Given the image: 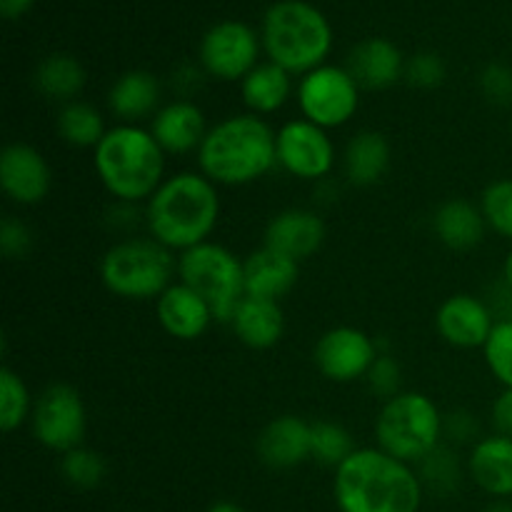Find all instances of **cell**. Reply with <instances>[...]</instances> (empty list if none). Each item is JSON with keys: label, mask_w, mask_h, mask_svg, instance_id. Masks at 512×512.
Listing matches in <instances>:
<instances>
[{"label": "cell", "mask_w": 512, "mask_h": 512, "mask_svg": "<svg viewBox=\"0 0 512 512\" xmlns=\"http://www.w3.org/2000/svg\"><path fill=\"white\" fill-rule=\"evenodd\" d=\"M333 493L340 512H418L423 503L415 470L380 448H355L335 468Z\"/></svg>", "instance_id": "obj_1"}, {"label": "cell", "mask_w": 512, "mask_h": 512, "mask_svg": "<svg viewBox=\"0 0 512 512\" xmlns=\"http://www.w3.org/2000/svg\"><path fill=\"white\" fill-rule=\"evenodd\" d=\"M220 198L213 180L200 173H178L165 178L148 200L145 220L150 238L168 250H190L208 243L218 225Z\"/></svg>", "instance_id": "obj_2"}, {"label": "cell", "mask_w": 512, "mask_h": 512, "mask_svg": "<svg viewBox=\"0 0 512 512\" xmlns=\"http://www.w3.org/2000/svg\"><path fill=\"white\" fill-rule=\"evenodd\" d=\"M198 165L215 185H248L278 165L275 133L260 115H230L208 130Z\"/></svg>", "instance_id": "obj_3"}, {"label": "cell", "mask_w": 512, "mask_h": 512, "mask_svg": "<svg viewBox=\"0 0 512 512\" xmlns=\"http://www.w3.org/2000/svg\"><path fill=\"white\" fill-rule=\"evenodd\" d=\"M93 163L100 183L120 203L150 200L163 185L165 150L140 125L123 123L110 128L95 148Z\"/></svg>", "instance_id": "obj_4"}, {"label": "cell", "mask_w": 512, "mask_h": 512, "mask_svg": "<svg viewBox=\"0 0 512 512\" xmlns=\"http://www.w3.org/2000/svg\"><path fill=\"white\" fill-rule=\"evenodd\" d=\"M263 45L270 63L288 73L320 68L333 45V33L318 8L303 0H280L265 13Z\"/></svg>", "instance_id": "obj_5"}, {"label": "cell", "mask_w": 512, "mask_h": 512, "mask_svg": "<svg viewBox=\"0 0 512 512\" xmlns=\"http://www.w3.org/2000/svg\"><path fill=\"white\" fill-rule=\"evenodd\" d=\"M443 415L423 393H400L385 400L375 420L378 448L403 463H423L443 438Z\"/></svg>", "instance_id": "obj_6"}, {"label": "cell", "mask_w": 512, "mask_h": 512, "mask_svg": "<svg viewBox=\"0 0 512 512\" xmlns=\"http://www.w3.org/2000/svg\"><path fill=\"white\" fill-rule=\"evenodd\" d=\"M175 270L173 253L153 238L120 240L100 260L103 285L125 300L160 298L170 288Z\"/></svg>", "instance_id": "obj_7"}, {"label": "cell", "mask_w": 512, "mask_h": 512, "mask_svg": "<svg viewBox=\"0 0 512 512\" xmlns=\"http://www.w3.org/2000/svg\"><path fill=\"white\" fill-rule=\"evenodd\" d=\"M180 283L200 295L215 320L230 323L245 298V273L238 255L218 243H203L185 250L178 260Z\"/></svg>", "instance_id": "obj_8"}, {"label": "cell", "mask_w": 512, "mask_h": 512, "mask_svg": "<svg viewBox=\"0 0 512 512\" xmlns=\"http://www.w3.org/2000/svg\"><path fill=\"white\" fill-rule=\"evenodd\" d=\"M298 105L310 123L325 130L340 128L358 113L360 85L345 68L320 65L300 80Z\"/></svg>", "instance_id": "obj_9"}, {"label": "cell", "mask_w": 512, "mask_h": 512, "mask_svg": "<svg viewBox=\"0 0 512 512\" xmlns=\"http://www.w3.org/2000/svg\"><path fill=\"white\" fill-rule=\"evenodd\" d=\"M33 433L40 445L55 453L80 448L85 438V403L73 385L55 383L40 393L33 405Z\"/></svg>", "instance_id": "obj_10"}, {"label": "cell", "mask_w": 512, "mask_h": 512, "mask_svg": "<svg viewBox=\"0 0 512 512\" xmlns=\"http://www.w3.org/2000/svg\"><path fill=\"white\" fill-rule=\"evenodd\" d=\"M278 165L300 180H320L333 170L335 148L328 130L310 120H290L275 133Z\"/></svg>", "instance_id": "obj_11"}, {"label": "cell", "mask_w": 512, "mask_h": 512, "mask_svg": "<svg viewBox=\"0 0 512 512\" xmlns=\"http://www.w3.org/2000/svg\"><path fill=\"white\" fill-rule=\"evenodd\" d=\"M258 35L238 20L213 25L200 43V63L213 78L240 80L255 68Z\"/></svg>", "instance_id": "obj_12"}, {"label": "cell", "mask_w": 512, "mask_h": 512, "mask_svg": "<svg viewBox=\"0 0 512 512\" xmlns=\"http://www.w3.org/2000/svg\"><path fill=\"white\" fill-rule=\"evenodd\" d=\"M315 365L333 383H353L365 378L378 360V345L358 328H333L315 345Z\"/></svg>", "instance_id": "obj_13"}, {"label": "cell", "mask_w": 512, "mask_h": 512, "mask_svg": "<svg viewBox=\"0 0 512 512\" xmlns=\"http://www.w3.org/2000/svg\"><path fill=\"white\" fill-rule=\"evenodd\" d=\"M495 315L485 300L475 298V295L458 293L450 295L435 315V328H438L440 338L445 343L455 345V348L473 350L485 348L490 333L495 328Z\"/></svg>", "instance_id": "obj_14"}, {"label": "cell", "mask_w": 512, "mask_h": 512, "mask_svg": "<svg viewBox=\"0 0 512 512\" xmlns=\"http://www.w3.org/2000/svg\"><path fill=\"white\" fill-rule=\"evenodd\" d=\"M0 185L20 205H38L50 190V168L43 153L28 143H10L0 155Z\"/></svg>", "instance_id": "obj_15"}, {"label": "cell", "mask_w": 512, "mask_h": 512, "mask_svg": "<svg viewBox=\"0 0 512 512\" xmlns=\"http://www.w3.org/2000/svg\"><path fill=\"white\" fill-rule=\"evenodd\" d=\"M325 243V223L318 213L305 208H290L275 215L265 228V248L305 260L318 253Z\"/></svg>", "instance_id": "obj_16"}, {"label": "cell", "mask_w": 512, "mask_h": 512, "mask_svg": "<svg viewBox=\"0 0 512 512\" xmlns=\"http://www.w3.org/2000/svg\"><path fill=\"white\" fill-rule=\"evenodd\" d=\"M258 458L273 470H290L310 460V423L298 415L270 420L258 435Z\"/></svg>", "instance_id": "obj_17"}, {"label": "cell", "mask_w": 512, "mask_h": 512, "mask_svg": "<svg viewBox=\"0 0 512 512\" xmlns=\"http://www.w3.org/2000/svg\"><path fill=\"white\" fill-rule=\"evenodd\" d=\"M150 133L165 153L185 155L190 150H200L208 130H205V115L198 105L190 100H173L153 115Z\"/></svg>", "instance_id": "obj_18"}, {"label": "cell", "mask_w": 512, "mask_h": 512, "mask_svg": "<svg viewBox=\"0 0 512 512\" xmlns=\"http://www.w3.org/2000/svg\"><path fill=\"white\" fill-rule=\"evenodd\" d=\"M245 295L250 298L280 300L295 288L300 278V263L273 248H260L243 260Z\"/></svg>", "instance_id": "obj_19"}, {"label": "cell", "mask_w": 512, "mask_h": 512, "mask_svg": "<svg viewBox=\"0 0 512 512\" xmlns=\"http://www.w3.org/2000/svg\"><path fill=\"white\" fill-rule=\"evenodd\" d=\"M158 320L168 335L178 340H195L215 320L210 305L185 283L170 285L158 298Z\"/></svg>", "instance_id": "obj_20"}, {"label": "cell", "mask_w": 512, "mask_h": 512, "mask_svg": "<svg viewBox=\"0 0 512 512\" xmlns=\"http://www.w3.org/2000/svg\"><path fill=\"white\" fill-rule=\"evenodd\" d=\"M348 73L360 88L383 90L398 83L405 73V60L398 45L385 38H370L355 45L348 60Z\"/></svg>", "instance_id": "obj_21"}, {"label": "cell", "mask_w": 512, "mask_h": 512, "mask_svg": "<svg viewBox=\"0 0 512 512\" xmlns=\"http://www.w3.org/2000/svg\"><path fill=\"white\" fill-rule=\"evenodd\" d=\"M230 325H233L235 335H238L243 345L253 350H268L278 345L280 338H283L285 315L278 300L245 295Z\"/></svg>", "instance_id": "obj_22"}, {"label": "cell", "mask_w": 512, "mask_h": 512, "mask_svg": "<svg viewBox=\"0 0 512 512\" xmlns=\"http://www.w3.org/2000/svg\"><path fill=\"white\" fill-rule=\"evenodd\" d=\"M470 478L488 495L510 498L512 495V438L490 435L473 445L468 460Z\"/></svg>", "instance_id": "obj_23"}, {"label": "cell", "mask_w": 512, "mask_h": 512, "mask_svg": "<svg viewBox=\"0 0 512 512\" xmlns=\"http://www.w3.org/2000/svg\"><path fill=\"white\" fill-rule=\"evenodd\" d=\"M485 215L470 200L453 198L440 205L433 215V230L440 243L450 250H473L485 238Z\"/></svg>", "instance_id": "obj_24"}, {"label": "cell", "mask_w": 512, "mask_h": 512, "mask_svg": "<svg viewBox=\"0 0 512 512\" xmlns=\"http://www.w3.org/2000/svg\"><path fill=\"white\" fill-rule=\"evenodd\" d=\"M110 110L125 123L145 118V115L158 113L160 103V83L148 70H130L120 75L113 83L108 95Z\"/></svg>", "instance_id": "obj_25"}, {"label": "cell", "mask_w": 512, "mask_h": 512, "mask_svg": "<svg viewBox=\"0 0 512 512\" xmlns=\"http://www.w3.org/2000/svg\"><path fill=\"white\" fill-rule=\"evenodd\" d=\"M390 165V145L385 135L363 130L345 148V175L358 188H368L383 180Z\"/></svg>", "instance_id": "obj_26"}, {"label": "cell", "mask_w": 512, "mask_h": 512, "mask_svg": "<svg viewBox=\"0 0 512 512\" xmlns=\"http://www.w3.org/2000/svg\"><path fill=\"white\" fill-rule=\"evenodd\" d=\"M240 93L255 115L275 113L290 98V73L275 63H260L245 75Z\"/></svg>", "instance_id": "obj_27"}, {"label": "cell", "mask_w": 512, "mask_h": 512, "mask_svg": "<svg viewBox=\"0 0 512 512\" xmlns=\"http://www.w3.org/2000/svg\"><path fill=\"white\" fill-rule=\"evenodd\" d=\"M85 70L73 55L55 53L48 55L35 70V88L50 100L58 103H73L75 95L83 90Z\"/></svg>", "instance_id": "obj_28"}, {"label": "cell", "mask_w": 512, "mask_h": 512, "mask_svg": "<svg viewBox=\"0 0 512 512\" xmlns=\"http://www.w3.org/2000/svg\"><path fill=\"white\" fill-rule=\"evenodd\" d=\"M58 133L65 143L75 145V148H98L108 130H105L103 115L93 105L73 100L60 108Z\"/></svg>", "instance_id": "obj_29"}, {"label": "cell", "mask_w": 512, "mask_h": 512, "mask_svg": "<svg viewBox=\"0 0 512 512\" xmlns=\"http://www.w3.org/2000/svg\"><path fill=\"white\" fill-rule=\"evenodd\" d=\"M353 453V438H350V433L343 425L330 423V420L310 423V458L323 465H330V468H338Z\"/></svg>", "instance_id": "obj_30"}, {"label": "cell", "mask_w": 512, "mask_h": 512, "mask_svg": "<svg viewBox=\"0 0 512 512\" xmlns=\"http://www.w3.org/2000/svg\"><path fill=\"white\" fill-rule=\"evenodd\" d=\"M30 415H33V403H30L28 385L5 365L0 368V428L13 433Z\"/></svg>", "instance_id": "obj_31"}, {"label": "cell", "mask_w": 512, "mask_h": 512, "mask_svg": "<svg viewBox=\"0 0 512 512\" xmlns=\"http://www.w3.org/2000/svg\"><path fill=\"white\" fill-rule=\"evenodd\" d=\"M60 473L68 480L73 488L78 490H93L103 483L105 478V460L98 453L88 448H75L70 453L63 455V463H60Z\"/></svg>", "instance_id": "obj_32"}, {"label": "cell", "mask_w": 512, "mask_h": 512, "mask_svg": "<svg viewBox=\"0 0 512 512\" xmlns=\"http://www.w3.org/2000/svg\"><path fill=\"white\" fill-rule=\"evenodd\" d=\"M480 210H483L488 228L512 240V178L490 183L480 198Z\"/></svg>", "instance_id": "obj_33"}, {"label": "cell", "mask_w": 512, "mask_h": 512, "mask_svg": "<svg viewBox=\"0 0 512 512\" xmlns=\"http://www.w3.org/2000/svg\"><path fill=\"white\" fill-rule=\"evenodd\" d=\"M483 353L485 363H488L490 373L498 378V383L512 388V318H503L495 323Z\"/></svg>", "instance_id": "obj_34"}, {"label": "cell", "mask_w": 512, "mask_h": 512, "mask_svg": "<svg viewBox=\"0 0 512 512\" xmlns=\"http://www.w3.org/2000/svg\"><path fill=\"white\" fill-rule=\"evenodd\" d=\"M423 478L428 480L435 490L455 488V483H458L460 478L455 455L450 453L448 448H443V445H438V448L423 460Z\"/></svg>", "instance_id": "obj_35"}, {"label": "cell", "mask_w": 512, "mask_h": 512, "mask_svg": "<svg viewBox=\"0 0 512 512\" xmlns=\"http://www.w3.org/2000/svg\"><path fill=\"white\" fill-rule=\"evenodd\" d=\"M0 250L10 260L25 258L33 250V233L23 220L13 218V215L3 218V223H0Z\"/></svg>", "instance_id": "obj_36"}, {"label": "cell", "mask_w": 512, "mask_h": 512, "mask_svg": "<svg viewBox=\"0 0 512 512\" xmlns=\"http://www.w3.org/2000/svg\"><path fill=\"white\" fill-rule=\"evenodd\" d=\"M405 78L415 88H438L445 80V65L438 55L418 53L408 65H405Z\"/></svg>", "instance_id": "obj_37"}, {"label": "cell", "mask_w": 512, "mask_h": 512, "mask_svg": "<svg viewBox=\"0 0 512 512\" xmlns=\"http://www.w3.org/2000/svg\"><path fill=\"white\" fill-rule=\"evenodd\" d=\"M368 383L378 398H395V395L403 393L400 390V365L390 355H378L368 373Z\"/></svg>", "instance_id": "obj_38"}, {"label": "cell", "mask_w": 512, "mask_h": 512, "mask_svg": "<svg viewBox=\"0 0 512 512\" xmlns=\"http://www.w3.org/2000/svg\"><path fill=\"white\" fill-rule=\"evenodd\" d=\"M480 90L495 105L512 103V70L503 63H493L480 73Z\"/></svg>", "instance_id": "obj_39"}, {"label": "cell", "mask_w": 512, "mask_h": 512, "mask_svg": "<svg viewBox=\"0 0 512 512\" xmlns=\"http://www.w3.org/2000/svg\"><path fill=\"white\" fill-rule=\"evenodd\" d=\"M493 425L498 435L512 438V388H505L493 403Z\"/></svg>", "instance_id": "obj_40"}, {"label": "cell", "mask_w": 512, "mask_h": 512, "mask_svg": "<svg viewBox=\"0 0 512 512\" xmlns=\"http://www.w3.org/2000/svg\"><path fill=\"white\" fill-rule=\"evenodd\" d=\"M33 3L35 0H0V13L10 20L20 18L23 13H28V8Z\"/></svg>", "instance_id": "obj_41"}, {"label": "cell", "mask_w": 512, "mask_h": 512, "mask_svg": "<svg viewBox=\"0 0 512 512\" xmlns=\"http://www.w3.org/2000/svg\"><path fill=\"white\" fill-rule=\"evenodd\" d=\"M208 512H245V510L240 508V505L230 503V500H220V503H215Z\"/></svg>", "instance_id": "obj_42"}, {"label": "cell", "mask_w": 512, "mask_h": 512, "mask_svg": "<svg viewBox=\"0 0 512 512\" xmlns=\"http://www.w3.org/2000/svg\"><path fill=\"white\" fill-rule=\"evenodd\" d=\"M503 278H505V285L512 290V250L508 253V258H505V265H503Z\"/></svg>", "instance_id": "obj_43"}, {"label": "cell", "mask_w": 512, "mask_h": 512, "mask_svg": "<svg viewBox=\"0 0 512 512\" xmlns=\"http://www.w3.org/2000/svg\"><path fill=\"white\" fill-rule=\"evenodd\" d=\"M488 512H512V505L498 503V505H493V508H488Z\"/></svg>", "instance_id": "obj_44"}]
</instances>
